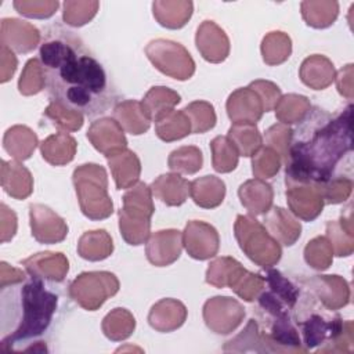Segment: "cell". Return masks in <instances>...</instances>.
<instances>
[{
	"instance_id": "91938a15",
	"label": "cell",
	"mask_w": 354,
	"mask_h": 354,
	"mask_svg": "<svg viewBox=\"0 0 354 354\" xmlns=\"http://www.w3.org/2000/svg\"><path fill=\"white\" fill-rule=\"evenodd\" d=\"M335 77H336V86L339 93L347 100H351L353 98V64H348L344 68H342Z\"/></svg>"
},
{
	"instance_id": "7c38bea8",
	"label": "cell",
	"mask_w": 354,
	"mask_h": 354,
	"mask_svg": "<svg viewBox=\"0 0 354 354\" xmlns=\"http://www.w3.org/2000/svg\"><path fill=\"white\" fill-rule=\"evenodd\" d=\"M301 285L306 286L328 310L336 311L347 306L350 300L348 283L339 275H314L301 279Z\"/></svg>"
},
{
	"instance_id": "f6af8a7d",
	"label": "cell",
	"mask_w": 354,
	"mask_h": 354,
	"mask_svg": "<svg viewBox=\"0 0 354 354\" xmlns=\"http://www.w3.org/2000/svg\"><path fill=\"white\" fill-rule=\"evenodd\" d=\"M183 111L191 122V133L194 134L206 133L216 126V112L213 105L207 101H194L188 104Z\"/></svg>"
},
{
	"instance_id": "ba28073f",
	"label": "cell",
	"mask_w": 354,
	"mask_h": 354,
	"mask_svg": "<svg viewBox=\"0 0 354 354\" xmlns=\"http://www.w3.org/2000/svg\"><path fill=\"white\" fill-rule=\"evenodd\" d=\"M151 64L163 75L177 80H188L195 72V62L188 50L173 40H151L145 47Z\"/></svg>"
},
{
	"instance_id": "e0dca14e",
	"label": "cell",
	"mask_w": 354,
	"mask_h": 354,
	"mask_svg": "<svg viewBox=\"0 0 354 354\" xmlns=\"http://www.w3.org/2000/svg\"><path fill=\"white\" fill-rule=\"evenodd\" d=\"M0 41L17 53H30L40 43V32L29 22L17 18H3Z\"/></svg>"
},
{
	"instance_id": "1f68e13d",
	"label": "cell",
	"mask_w": 354,
	"mask_h": 354,
	"mask_svg": "<svg viewBox=\"0 0 354 354\" xmlns=\"http://www.w3.org/2000/svg\"><path fill=\"white\" fill-rule=\"evenodd\" d=\"M113 252V242L105 230H94L84 232L77 242V253L88 261H101Z\"/></svg>"
},
{
	"instance_id": "ac0fdd59",
	"label": "cell",
	"mask_w": 354,
	"mask_h": 354,
	"mask_svg": "<svg viewBox=\"0 0 354 354\" xmlns=\"http://www.w3.org/2000/svg\"><path fill=\"white\" fill-rule=\"evenodd\" d=\"M21 264L29 275L46 282H62L69 271V261L62 253L40 252L22 260Z\"/></svg>"
},
{
	"instance_id": "4dcf8cb0",
	"label": "cell",
	"mask_w": 354,
	"mask_h": 354,
	"mask_svg": "<svg viewBox=\"0 0 354 354\" xmlns=\"http://www.w3.org/2000/svg\"><path fill=\"white\" fill-rule=\"evenodd\" d=\"M113 119L124 131L133 136L145 133L151 126V120L145 115L141 101L136 100H124L119 102L113 109Z\"/></svg>"
},
{
	"instance_id": "74e56055",
	"label": "cell",
	"mask_w": 354,
	"mask_h": 354,
	"mask_svg": "<svg viewBox=\"0 0 354 354\" xmlns=\"http://www.w3.org/2000/svg\"><path fill=\"white\" fill-rule=\"evenodd\" d=\"M292 53V40L283 32H270L263 37L261 55L267 65H279L285 62Z\"/></svg>"
},
{
	"instance_id": "680465c9",
	"label": "cell",
	"mask_w": 354,
	"mask_h": 354,
	"mask_svg": "<svg viewBox=\"0 0 354 354\" xmlns=\"http://www.w3.org/2000/svg\"><path fill=\"white\" fill-rule=\"evenodd\" d=\"M0 54H1V77H0V82L1 83H6L11 79V76L14 75L15 69H17V65H18V61H17V57L14 55L12 50H10L8 47L6 46H0Z\"/></svg>"
},
{
	"instance_id": "f1b7e54d",
	"label": "cell",
	"mask_w": 354,
	"mask_h": 354,
	"mask_svg": "<svg viewBox=\"0 0 354 354\" xmlns=\"http://www.w3.org/2000/svg\"><path fill=\"white\" fill-rule=\"evenodd\" d=\"M39 141L36 133L28 126L15 124L10 127L3 137L4 151L15 160H26L36 149Z\"/></svg>"
},
{
	"instance_id": "7bdbcfd3",
	"label": "cell",
	"mask_w": 354,
	"mask_h": 354,
	"mask_svg": "<svg viewBox=\"0 0 354 354\" xmlns=\"http://www.w3.org/2000/svg\"><path fill=\"white\" fill-rule=\"evenodd\" d=\"M213 169L218 173H230L236 169L239 153L228 137L217 136L210 141Z\"/></svg>"
},
{
	"instance_id": "d590c367",
	"label": "cell",
	"mask_w": 354,
	"mask_h": 354,
	"mask_svg": "<svg viewBox=\"0 0 354 354\" xmlns=\"http://www.w3.org/2000/svg\"><path fill=\"white\" fill-rule=\"evenodd\" d=\"M101 328L109 340L122 342L134 332L136 319L129 310L118 307L104 317Z\"/></svg>"
},
{
	"instance_id": "e575fe53",
	"label": "cell",
	"mask_w": 354,
	"mask_h": 354,
	"mask_svg": "<svg viewBox=\"0 0 354 354\" xmlns=\"http://www.w3.org/2000/svg\"><path fill=\"white\" fill-rule=\"evenodd\" d=\"M155 134L166 142L181 140L191 134V122L184 111H171L155 122Z\"/></svg>"
},
{
	"instance_id": "ab89813d",
	"label": "cell",
	"mask_w": 354,
	"mask_h": 354,
	"mask_svg": "<svg viewBox=\"0 0 354 354\" xmlns=\"http://www.w3.org/2000/svg\"><path fill=\"white\" fill-rule=\"evenodd\" d=\"M339 14V4L336 1H303L301 15L307 25L313 28L330 26Z\"/></svg>"
},
{
	"instance_id": "6f0895ef",
	"label": "cell",
	"mask_w": 354,
	"mask_h": 354,
	"mask_svg": "<svg viewBox=\"0 0 354 354\" xmlns=\"http://www.w3.org/2000/svg\"><path fill=\"white\" fill-rule=\"evenodd\" d=\"M0 209H1V212H0L1 243H6V242L11 241L17 232V216L6 203H1Z\"/></svg>"
},
{
	"instance_id": "f35d334b",
	"label": "cell",
	"mask_w": 354,
	"mask_h": 354,
	"mask_svg": "<svg viewBox=\"0 0 354 354\" xmlns=\"http://www.w3.org/2000/svg\"><path fill=\"white\" fill-rule=\"evenodd\" d=\"M242 268V264L232 257H217L209 264L206 270V282L216 288H230Z\"/></svg>"
},
{
	"instance_id": "52a82bcc",
	"label": "cell",
	"mask_w": 354,
	"mask_h": 354,
	"mask_svg": "<svg viewBox=\"0 0 354 354\" xmlns=\"http://www.w3.org/2000/svg\"><path fill=\"white\" fill-rule=\"evenodd\" d=\"M119 279L108 271H87L79 274L71 283L68 293L82 308L87 311L98 310L106 299L119 290Z\"/></svg>"
},
{
	"instance_id": "d6a6232c",
	"label": "cell",
	"mask_w": 354,
	"mask_h": 354,
	"mask_svg": "<svg viewBox=\"0 0 354 354\" xmlns=\"http://www.w3.org/2000/svg\"><path fill=\"white\" fill-rule=\"evenodd\" d=\"M153 17L169 29L183 28L192 15L194 4L191 1H153Z\"/></svg>"
},
{
	"instance_id": "b9f144b4",
	"label": "cell",
	"mask_w": 354,
	"mask_h": 354,
	"mask_svg": "<svg viewBox=\"0 0 354 354\" xmlns=\"http://www.w3.org/2000/svg\"><path fill=\"white\" fill-rule=\"evenodd\" d=\"M202 151L194 145H185L171 151L167 159L169 169L177 174H195L202 169Z\"/></svg>"
},
{
	"instance_id": "cb8c5ba5",
	"label": "cell",
	"mask_w": 354,
	"mask_h": 354,
	"mask_svg": "<svg viewBox=\"0 0 354 354\" xmlns=\"http://www.w3.org/2000/svg\"><path fill=\"white\" fill-rule=\"evenodd\" d=\"M1 187L11 198L26 199L33 191V178L18 160H1Z\"/></svg>"
},
{
	"instance_id": "44dd1931",
	"label": "cell",
	"mask_w": 354,
	"mask_h": 354,
	"mask_svg": "<svg viewBox=\"0 0 354 354\" xmlns=\"http://www.w3.org/2000/svg\"><path fill=\"white\" fill-rule=\"evenodd\" d=\"M185 306L176 299H162L155 303L148 314V324L158 332H173L187 319Z\"/></svg>"
},
{
	"instance_id": "83f0119b",
	"label": "cell",
	"mask_w": 354,
	"mask_h": 354,
	"mask_svg": "<svg viewBox=\"0 0 354 354\" xmlns=\"http://www.w3.org/2000/svg\"><path fill=\"white\" fill-rule=\"evenodd\" d=\"M76 140L64 131L48 136L40 144L43 159L53 166H64L72 162L76 153Z\"/></svg>"
},
{
	"instance_id": "3957f363",
	"label": "cell",
	"mask_w": 354,
	"mask_h": 354,
	"mask_svg": "<svg viewBox=\"0 0 354 354\" xmlns=\"http://www.w3.org/2000/svg\"><path fill=\"white\" fill-rule=\"evenodd\" d=\"M7 288V286H6ZM11 288V326L3 330L0 347L3 351H48L40 340L53 322L58 306V295L46 281L29 275Z\"/></svg>"
},
{
	"instance_id": "7a4b0ae2",
	"label": "cell",
	"mask_w": 354,
	"mask_h": 354,
	"mask_svg": "<svg viewBox=\"0 0 354 354\" xmlns=\"http://www.w3.org/2000/svg\"><path fill=\"white\" fill-rule=\"evenodd\" d=\"M353 106L336 116L319 106L310 108L292 131L285 160V184L321 187L335 177H353Z\"/></svg>"
},
{
	"instance_id": "9a60e30c",
	"label": "cell",
	"mask_w": 354,
	"mask_h": 354,
	"mask_svg": "<svg viewBox=\"0 0 354 354\" xmlns=\"http://www.w3.org/2000/svg\"><path fill=\"white\" fill-rule=\"evenodd\" d=\"M195 43L201 55L213 64L223 62L230 54L228 36L213 21H203L198 26Z\"/></svg>"
},
{
	"instance_id": "94428289",
	"label": "cell",
	"mask_w": 354,
	"mask_h": 354,
	"mask_svg": "<svg viewBox=\"0 0 354 354\" xmlns=\"http://www.w3.org/2000/svg\"><path fill=\"white\" fill-rule=\"evenodd\" d=\"M26 278L28 277L22 270L14 268V267L8 266L6 261H1V266H0V279H1L0 288L1 289L6 286L14 285V283H19V282L25 281Z\"/></svg>"
},
{
	"instance_id": "681fc988",
	"label": "cell",
	"mask_w": 354,
	"mask_h": 354,
	"mask_svg": "<svg viewBox=\"0 0 354 354\" xmlns=\"http://www.w3.org/2000/svg\"><path fill=\"white\" fill-rule=\"evenodd\" d=\"M230 288L245 301H254L266 288V279L260 274H254L246 268H242Z\"/></svg>"
},
{
	"instance_id": "603a6c76",
	"label": "cell",
	"mask_w": 354,
	"mask_h": 354,
	"mask_svg": "<svg viewBox=\"0 0 354 354\" xmlns=\"http://www.w3.org/2000/svg\"><path fill=\"white\" fill-rule=\"evenodd\" d=\"M106 160L118 189H127L138 183L141 162L133 151L122 149L108 156Z\"/></svg>"
},
{
	"instance_id": "9c48e42d",
	"label": "cell",
	"mask_w": 354,
	"mask_h": 354,
	"mask_svg": "<svg viewBox=\"0 0 354 354\" xmlns=\"http://www.w3.org/2000/svg\"><path fill=\"white\" fill-rule=\"evenodd\" d=\"M245 317L242 304L228 296H216L203 306V319L206 326L217 335H228L235 330Z\"/></svg>"
},
{
	"instance_id": "d6986e66",
	"label": "cell",
	"mask_w": 354,
	"mask_h": 354,
	"mask_svg": "<svg viewBox=\"0 0 354 354\" xmlns=\"http://www.w3.org/2000/svg\"><path fill=\"white\" fill-rule=\"evenodd\" d=\"M225 108L232 123H256L264 113L260 97L249 86L231 93Z\"/></svg>"
},
{
	"instance_id": "836d02e7",
	"label": "cell",
	"mask_w": 354,
	"mask_h": 354,
	"mask_svg": "<svg viewBox=\"0 0 354 354\" xmlns=\"http://www.w3.org/2000/svg\"><path fill=\"white\" fill-rule=\"evenodd\" d=\"M227 137L241 156H253L263 147V137L256 123H232Z\"/></svg>"
},
{
	"instance_id": "ffe728a7",
	"label": "cell",
	"mask_w": 354,
	"mask_h": 354,
	"mask_svg": "<svg viewBox=\"0 0 354 354\" xmlns=\"http://www.w3.org/2000/svg\"><path fill=\"white\" fill-rule=\"evenodd\" d=\"M264 224L270 235L285 246H292L300 238L301 225L286 209L275 206L266 213Z\"/></svg>"
},
{
	"instance_id": "11a10c76",
	"label": "cell",
	"mask_w": 354,
	"mask_h": 354,
	"mask_svg": "<svg viewBox=\"0 0 354 354\" xmlns=\"http://www.w3.org/2000/svg\"><path fill=\"white\" fill-rule=\"evenodd\" d=\"M14 8L24 17L28 18H50L58 8V1H36V0H15Z\"/></svg>"
},
{
	"instance_id": "d4e9b609",
	"label": "cell",
	"mask_w": 354,
	"mask_h": 354,
	"mask_svg": "<svg viewBox=\"0 0 354 354\" xmlns=\"http://www.w3.org/2000/svg\"><path fill=\"white\" fill-rule=\"evenodd\" d=\"M189 181L177 173L160 174L151 184L152 195L167 206L183 205L189 195Z\"/></svg>"
},
{
	"instance_id": "8d00e7d4",
	"label": "cell",
	"mask_w": 354,
	"mask_h": 354,
	"mask_svg": "<svg viewBox=\"0 0 354 354\" xmlns=\"http://www.w3.org/2000/svg\"><path fill=\"white\" fill-rule=\"evenodd\" d=\"M311 104L307 97L300 94H286L279 98L275 105V118L279 123L293 124L300 123L308 113Z\"/></svg>"
},
{
	"instance_id": "277c9868",
	"label": "cell",
	"mask_w": 354,
	"mask_h": 354,
	"mask_svg": "<svg viewBox=\"0 0 354 354\" xmlns=\"http://www.w3.org/2000/svg\"><path fill=\"white\" fill-rule=\"evenodd\" d=\"M72 181L82 213L90 220L108 218L113 203L108 195V176L102 166L84 163L73 170Z\"/></svg>"
},
{
	"instance_id": "7dc6e473",
	"label": "cell",
	"mask_w": 354,
	"mask_h": 354,
	"mask_svg": "<svg viewBox=\"0 0 354 354\" xmlns=\"http://www.w3.org/2000/svg\"><path fill=\"white\" fill-rule=\"evenodd\" d=\"M333 257V249L326 236H315L304 248V260L314 270H326Z\"/></svg>"
},
{
	"instance_id": "9f6ffc18",
	"label": "cell",
	"mask_w": 354,
	"mask_h": 354,
	"mask_svg": "<svg viewBox=\"0 0 354 354\" xmlns=\"http://www.w3.org/2000/svg\"><path fill=\"white\" fill-rule=\"evenodd\" d=\"M249 87L257 93V95L260 97L261 100V104H263V109L264 112H270L275 108L277 102L279 101V98L282 97L281 95V88L270 82V80H254L249 84Z\"/></svg>"
},
{
	"instance_id": "8992f818",
	"label": "cell",
	"mask_w": 354,
	"mask_h": 354,
	"mask_svg": "<svg viewBox=\"0 0 354 354\" xmlns=\"http://www.w3.org/2000/svg\"><path fill=\"white\" fill-rule=\"evenodd\" d=\"M234 232L241 250L257 266L271 268L279 261L282 254L279 243L254 217L239 214Z\"/></svg>"
},
{
	"instance_id": "f907efd6",
	"label": "cell",
	"mask_w": 354,
	"mask_h": 354,
	"mask_svg": "<svg viewBox=\"0 0 354 354\" xmlns=\"http://www.w3.org/2000/svg\"><path fill=\"white\" fill-rule=\"evenodd\" d=\"M98 7V1H65L62 18L66 25L83 26L94 18Z\"/></svg>"
},
{
	"instance_id": "f546056e",
	"label": "cell",
	"mask_w": 354,
	"mask_h": 354,
	"mask_svg": "<svg viewBox=\"0 0 354 354\" xmlns=\"http://www.w3.org/2000/svg\"><path fill=\"white\" fill-rule=\"evenodd\" d=\"M180 101L181 97L177 91L163 86H155L151 87L148 93L144 95L141 105L148 119L151 122H158L160 118L171 112Z\"/></svg>"
},
{
	"instance_id": "6da1fadb",
	"label": "cell",
	"mask_w": 354,
	"mask_h": 354,
	"mask_svg": "<svg viewBox=\"0 0 354 354\" xmlns=\"http://www.w3.org/2000/svg\"><path fill=\"white\" fill-rule=\"evenodd\" d=\"M39 59L50 101L91 118L105 113L116 102L106 71L73 32L58 25L48 29Z\"/></svg>"
},
{
	"instance_id": "30bf717a",
	"label": "cell",
	"mask_w": 354,
	"mask_h": 354,
	"mask_svg": "<svg viewBox=\"0 0 354 354\" xmlns=\"http://www.w3.org/2000/svg\"><path fill=\"white\" fill-rule=\"evenodd\" d=\"M29 223L32 236L39 243H59L68 235V225L65 220L46 205H29Z\"/></svg>"
},
{
	"instance_id": "bcb514c9",
	"label": "cell",
	"mask_w": 354,
	"mask_h": 354,
	"mask_svg": "<svg viewBox=\"0 0 354 354\" xmlns=\"http://www.w3.org/2000/svg\"><path fill=\"white\" fill-rule=\"evenodd\" d=\"M46 86V75L39 58H30L18 80V90L22 95H33L40 93Z\"/></svg>"
},
{
	"instance_id": "c3c4849f",
	"label": "cell",
	"mask_w": 354,
	"mask_h": 354,
	"mask_svg": "<svg viewBox=\"0 0 354 354\" xmlns=\"http://www.w3.org/2000/svg\"><path fill=\"white\" fill-rule=\"evenodd\" d=\"M282 165V159L279 153L272 149L271 147H261L253 156H252V171L254 177L264 180L274 177Z\"/></svg>"
},
{
	"instance_id": "60d3db41",
	"label": "cell",
	"mask_w": 354,
	"mask_h": 354,
	"mask_svg": "<svg viewBox=\"0 0 354 354\" xmlns=\"http://www.w3.org/2000/svg\"><path fill=\"white\" fill-rule=\"evenodd\" d=\"M224 351H235V353H266V344L261 336L260 326L256 319H249L245 329L235 336L234 339L228 340L223 347Z\"/></svg>"
},
{
	"instance_id": "2e32d148",
	"label": "cell",
	"mask_w": 354,
	"mask_h": 354,
	"mask_svg": "<svg viewBox=\"0 0 354 354\" xmlns=\"http://www.w3.org/2000/svg\"><path fill=\"white\" fill-rule=\"evenodd\" d=\"M286 201L293 216L304 220H315L324 207L319 188L313 184H296L286 187Z\"/></svg>"
},
{
	"instance_id": "5bb4252c",
	"label": "cell",
	"mask_w": 354,
	"mask_h": 354,
	"mask_svg": "<svg viewBox=\"0 0 354 354\" xmlns=\"http://www.w3.org/2000/svg\"><path fill=\"white\" fill-rule=\"evenodd\" d=\"M124 130L113 118H101L91 123L87 130V138L91 145L105 158L127 148Z\"/></svg>"
},
{
	"instance_id": "4316f807",
	"label": "cell",
	"mask_w": 354,
	"mask_h": 354,
	"mask_svg": "<svg viewBox=\"0 0 354 354\" xmlns=\"http://www.w3.org/2000/svg\"><path fill=\"white\" fill-rule=\"evenodd\" d=\"M189 195L199 207L214 209L224 201L225 184L216 176H203L191 181Z\"/></svg>"
},
{
	"instance_id": "db71d44e",
	"label": "cell",
	"mask_w": 354,
	"mask_h": 354,
	"mask_svg": "<svg viewBox=\"0 0 354 354\" xmlns=\"http://www.w3.org/2000/svg\"><path fill=\"white\" fill-rule=\"evenodd\" d=\"M292 131L293 130L288 124L277 123V124H272L271 127H268L264 134L267 147H271L272 149H275L279 153L282 163H285L286 156H288V151H289V145H290V140H292Z\"/></svg>"
},
{
	"instance_id": "7402d4cb",
	"label": "cell",
	"mask_w": 354,
	"mask_h": 354,
	"mask_svg": "<svg viewBox=\"0 0 354 354\" xmlns=\"http://www.w3.org/2000/svg\"><path fill=\"white\" fill-rule=\"evenodd\" d=\"M238 196L242 206L252 216L266 214L272 205L274 191L272 187L260 178L248 180L241 184L238 189Z\"/></svg>"
},
{
	"instance_id": "816d5d0a",
	"label": "cell",
	"mask_w": 354,
	"mask_h": 354,
	"mask_svg": "<svg viewBox=\"0 0 354 354\" xmlns=\"http://www.w3.org/2000/svg\"><path fill=\"white\" fill-rule=\"evenodd\" d=\"M353 189V177H335L319 187L324 203L336 205L348 199Z\"/></svg>"
},
{
	"instance_id": "8fae6325",
	"label": "cell",
	"mask_w": 354,
	"mask_h": 354,
	"mask_svg": "<svg viewBox=\"0 0 354 354\" xmlns=\"http://www.w3.org/2000/svg\"><path fill=\"white\" fill-rule=\"evenodd\" d=\"M183 245L192 259L207 260L214 257L218 252V232L213 225L205 221H188L183 232Z\"/></svg>"
},
{
	"instance_id": "ee69618b",
	"label": "cell",
	"mask_w": 354,
	"mask_h": 354,
	"mask_svg": "<svg viewBox=\"0 0 354 354\" xmlns=\"http://www.w3.org/2000/svg\"><path fill=\"white\" fill-rule=\"evenodd\" d=\"M43 116L64 133L77 131L83 126V113L54 101H50L48 106L43 112Z\"/></svg>"
},
{
	"instance_id": "5b68a950",
	"label": "cell",
	"mask_w": 354,
	"mask_h": 354,
	"mask_svg": "<svg viewBox=\"0 0 354 354\" xmlns=\"http://www.w3.org/2000/svg\"><path fill=\"white\" fill-rule=\"evenodd\" d=\"M122 199L123 207L118 213L120 235L129 245H142L149 238L151 217L155 212L151 187L138 181Z\"/></svg>"
},
{
	"instance_id": "484cf974",
	"label": "cell",
	"mask_w": 354,
	"mask_h": 354,
	"mask_svg": "<svg viewBox=\"0 0 354 354\" xmlns=\"http://www.w3.org/2000/svg\"><path fill=\"white\" fill-rule=\"evenodd\" d=\"M299 76L310 88L324 90L335 80V68L329 58L321 54H314L301 62Z\"/></svg>"
},
{
	"instance_id": "4fadbf2b",
	"label": "cell",
	"mask_w": 354,
	"mask_h": 354,
	"mask_svg": "<svg viewBox=\"0 0 354 354\" xmlns=\"http://www.w3.org/2000/svg\"><path fill=\"white\" fill-rule=\"evenodd\" d=\"M183 250V234L178 230H162L152 234L145 246V254L151 264L166 267L173 264Z\"/></svg>"
},
{
	"instance_id": "f5cc1de1",
	"label": "cell",
	"mask_w": 354,
	"mask_h": 354,
	"mask_svg": "<svg viewBox=\"0 0 354 354\" xmlns=\"http://www.w3.org/2000/svg\"><path fill=\"white\" fill-rule=\"evenodd\" d=\"M326 238L329 239L336 256L343 257L353 253V232H348L346 228H343L339 221L326 223Z\"/></svg>"
}]
</instances>
